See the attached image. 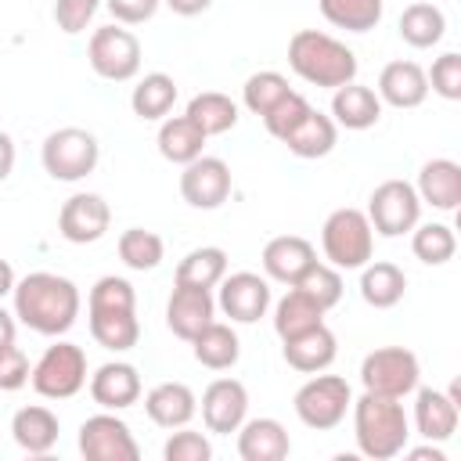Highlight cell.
Wrapping results in <instances>:
<instances>
[{
	"label": "cell",
	"mask_w": 461,
	"mask_h": 461,
	"mask_svg": "<svg viewBox=\"0 0 461 461\" xmlns=\"http://www.w3.org/2000/svg\"><path fill=\"white\" fill-rule=\"evenodd\" d=\"M14 317L36 335H65L79 317V288L50 270H32L14 281Z\"/></svg>",
	"instance_id": "obj_1"
},
{
	"label": "cell",
	"mask_w": 461,
	"mask_h": 461,
	"mask_svg": "<svg viewBox=\"0 0 461 461\" xmlns=\"http://www.w3.org/2000/svg\"><path fill=\"white\" fill-rule=\"evenodd\" d=\"M288 65L299 79L328 90H339L357 79V54L342 40L317 29H299L288 40Z\"/></svg>",
	"instance_id": "obj_2"
},
{
	"label": "cell",
	"mask_w": 461,
	"mask_h": 461,
	"mask_svg": "<svg viewBox=\"0 0 461 461\" xmlns=\"http://www.w3.org/2000/svg\"><path fill=\"white\" fill-rule=\"evenodd\" d=\"M349 407H353V436H357V447L364 457L389 461V457L403 454L411 421L396 396H378V393L364 389V396Z\"/></svg>",
	"instance_id": "obj_3"
},
{
	"label": "cell",
	"mask_w": 461,
	"mask_h": 461,
	"mask_svg": "<svg viewBox=\"0 0 461 461\" xmlns=\"http://www.w3.org/2000/svg\"><path fill=\"white\" fill-rule=\"evenodd\" d=\"M321 249L335 270H360L364 263H371L375 230H371L367 212L349 209V205L335 209L321 227Z\"/></svg>",
	"instance_id": "obj_4"
},
{
	"label": "cell",
	"mask_w": 461,
	"mask_h": 461,
	"mask_svg": "<svg viewBox=\"0 0 461 461\" xmlns=\"http://www.w3.org/2000/svg\"><path fill=\"white\" fill-rule=\"evenodd\" d=\"M43 169L54 176V180H83L94 173L97 158H101V148H97V137L90 130H79V126H61L54 133H47L43 140Z\"/></svg>",
	"instance_id": "obj_5"
},
{
	"label": "cell",
	"mask_w": 461,
	"mask_h": 461,
	"mask_svg": "<svg viewBox=\"0 0 461 461\" xmlns=\"http://www.w3.org/2000/svg\"><path fill=\"white\" fill-rule=\"evenodd\" d=\"M29 382L43 400H68L86 385V353L76 342H54L32 364Z\"/></svg>",
	"instance_id": "obj_6"
},
{
	"label": "cell",
	"mask_w": 461,
	"mask_h": 461,
	"mask_svg": "<svg viewBox=\"0 0 461 461\" xmlns=\"http://www.w3.org/2000/svg\"><path fill=\"white\" fill-rule=\"evenodd\" d=\"M418 357L403 346H382V349H371L360 364V382L367 393H378V396H396L403 400L407 393L418 389Z\"/></svg>",
	"instance_id": "obj_7"
},
{
	"label": "cell",
	"mask_w": 461,
	"mask_h": 461,
	"mask_svg": "<svg viewBox=\"0 0 461 461\" xmlns=\"http://www.w3.org/2000/svg\"><path fill=\"white\" fill-rule=\"evenodd\" d=\"M349 403H353L349 382L339 378V375H317V378L303 382L299 393H295V414H299V421L306 429H317V432L335 429L346 418Z\"/></svg>",
	"instance_id": "obj_8"
},
{
	"label": "cell",
	"mask_w": 461,
	"mask_h": 461,
	"mask_svg": "<svg viewBox=\"0 0 461 461\" xmlns=\"http://www.w3.org/2000/svg\"><path fill=\"white\" fill-rule=\"evenodd\" d=\"M418 216H421V198H418L414 184L385 180L371 191L367 220H371V230H378L382 238H400V234L414 230Z\"/></svg>",
	"instance_id": "obj_9"
},
{
	"label": "cell",
	"mask_w": 461,
	"mask_h": 461,
	"mask_svg": "<svg viewBox=\"0 0 461 461\" xmlns=\"http://www.w3.org/2000/svg\"><path fill=\"white\" fill-rule=\"evenodd\" d=\"M86 58H90V68H94L101 79L126 83V79H133V76L140 72V40H137L130 29L101 25V29L90 36Z\"/></svg>",
	"instance_id": "obj_10"
},
{
	"label": "cell",
	"mask_w": 461,
	"mask_h": 461,
	"mask_svg": "<svg viewBox=\"0 0 461 461\" xmlns=\"http://www.w3.org/2000/svg\"><path fill=\"white\" fill-rule=\"evenodd\" d=\"M79 454L86 461H137L140 447L122 418L94 414L79 425Z\"/></svg>",
	"instance_id": "obj_11"
},
{
	"label": "cell",
	"mask_w": 461,
	"mask_h": 461,
	"mask_svg": "<svg viewBox=\"0 0 461 461\" xmlns=\"http://www.w3.org/2000/svg\"><path fill=\"white\" fill-rule=\"evenodd\" d=\"M180 194L191 209H220L230 194V166L216 155H198L180 173Z\"/></svg>",
	"instance_id": "obj_12"
},
{
	"label": "cell",
	"mask_w": 461,
	"mask_h": 461,
	"mask_svg": "<svg viewBox=\"0 0 461 461\" xmlns=\"http://www.w3.org/2000/svg\"><path fill=\"white\" fill-rule=\"evenodd\" d=\"M216 306L238 324H256L270 310V285H267V277H259L252 270H238L230 277L223 274Z\"/></svg>",
	"instance_id": "obj_13"
},
{
	"label": "cell",
	"mask_w": 461,
	"mask_h": 461,
	"mask_svg": "<svg viewBox=\"0 0 461 461\" xmlns=\"http://www.w3.org/2000/svg\"><path fill=\"white\" fill-rule=\"evenodd\" d=\"M108 223H112L108 202H104L101 194H90V191L72 194V198L61 205V212H58V230H61V238L72 241V245H90V241L104 238Z\"/></svg>",
	"instance_id": "obj_14"
},
{
	"label": "cell",
	"mask_w": 461,
	"mask_h": 461,
	"mask_svg": "<svg viewBox=\"0 0 461 461\" xmlns=\"http://www.w3.org/2000/svg\"><path fill=\"white\" fill-rule=\"evenodd\" d=\"M249 414V389L238 378H216L202 393V421L209 432H238V425Z\"/></svg>",
	"instance_id": "obj_15"
},
{
	"label": "cell",
	"mask_w": 461,
	"mask_h": 461,
	"mask_svg": "<svg viewBox=\"0 0 461 461\" xmlns=\"http://www.w3.org/2000/svg\"><path fill=\"white\" fill-rule=\"evenodd\" d=\"M216 313V299L209 288H191V285H173V295L166 303V324L176 339L191 342Z\"/></svg>",
	"instance_id": "obj_16"
},
{
	"label": "cell",
	"mask_w": 461,
	"mask_h": 461,
	"mask_svg": "<svg viewBox=\"0 0 461 461\" xmlns=\"http://www.w3.org/2000/svg\"><path fill=\"white\" fill-rule=\"evenodd\" d=\"M414 429L429 443L450 439L457 432V385H450L447 393L429 389V385L418 389V400H414Z\"/></svg>",
	"instance_id": "obj_17"
},
{
	"label": "cell",
	"mask_w": 461,
	"mask_h": 461,
	"mask_svg": "<svg viewBox=\"0 0 461 461\" xmlns=\"http://www.w3.org/2000/svg\"><path fill=\"white\" fill-rule=\"evenodd\" d=\"M90 396L104 411H126V407H133L140 400V375H137V367L126 364V360L101 364L90 375Z\"/></svg>",
	"instance_id": "obj_18"
},
{
	"label": "cell",
	"mask_w": 461,
	"mask_h": 461,
	"mask_svg": "<svg viewBox=\"0 0 461 461\" xmlns=\"http://www.w3.org/2000/svg\"><path fill=\"white\" fill-rule=\"evenodd\" d=\"M317 263V252L306 238L299 234H281V238H270L267 249H263V270L267 277L281 281V285H295L310 267Z\"/></svg>",
	"instance_id": "obj_19"
},
{
	"label": "cell",
	"mask_w": 461,
	"mask_h": 461,
	"mask_svg": "<svg viewBox=\"0 0 461 461\" xmlns=\"http://www.w3.org/2000/svg\"><path fill=\"white\" fill-rule=\"evenodd\" d=\"M281 342H285L288 367H295L303 375L324 371L335 360V353H339V342H335V335H331V328L324 321L306 328V331H299V335H292V339H281Z\"/></svg>",
	"instance_id": "obj_20"
},
{
	"label": "cell",
	"mask_w": 461,
	"mask_h": 461,
	"mask_svg": "<svg viewBox=\"0 0 461 461\" xmlns=\"http://www.w3.org/2000/svg\"><path fill=\"white\" fill-rule=\"evenodd\" d=\"M292 450L288 432L277 418H252L238 425V454L241 461H285Z\"/></svg>",
	"instance_id": "obj_21"
},
{
	"label": "cell",
	"mask_w": 461,
	"mask_h": 461,
	"mask_svg": "<svg viewBox=\"0 0 461 461\" xmlns=\"http://www.w3.org/2000/svg\"><path fill=\"white\" fill-rule=\"evenodd\" d=\"M429 97L425 68L414 61H389L378 76V101L393 108H418Z\"/></svg>",
	"instance_id": "obj_22"
},
{
	"label": "cell",
	"mask_w": 461,
	"mask_h": 461,
	"mask_svg": "<svg viewBox=\"0 0 461 461\" xmlns=\"http://www.w3.org/2000/svg\"><path fill=\"white\" fill-rule=\"evenodd\" d=\"M418 198L439 212H454L461 202V166L454 158H432L418 173Z\"/></svg>",
	"instance_id": "obj_23"
},
{
	"label": "cell",
	"mask_w": 461,
	"mask_h": 461,
	"mask_svg": "<svg viewBox=\"0 0 461 461\" xmlns=\"http://www.w3.org/2000/svg\"><path fill=\"white\" fill-rule=\"evenodd\" d=\"M144 411L158 429H184L194 418L198 400L184 382H162L144 396Z\"/></svg>",
	"instance_id": "obj_24"
},
{
	"label": "cell",
	"mask_w": 461,
	"mask_h": 461,
	"mask_svg": "<svg viewBox=\"0 0 461 461\" xmlns=\"http://www.w3.org/2000/svg\"><path fill=\"white\" fill-rule=\"evenodd\" d=\"M335 140H339L335 119L324 115V112H317V108H310V112L285 133L281 144H288V151L299 155V158H324V155L335 148Z\"/></svg>",
	"instance_id": "obj_25"
},
{
	"label": "cell",
	"mask_w": 461,
	"mask_h": 461,
	"mask_svg": "<svg viewBox=\"0 0 461 461\" xmlns=\"http://www.w3.org/2000/svg\"><path fill=\"white\" fill-rule=\"evenodd\" d=\"M331 119L335 126H346V130H371L382 119V101L371 86L346 83L331 97Z\"/></svg>",
	"instance_id": "obj_26"
},
{
	"label": "cell",
	"mask_w": 461,
	"mask_h": 461,
	"mask_svg": "<svg viewBox=\"0 0 461 461\" xmlns=\"http://www.w3.org/2000/svg\"><path fill=\"white\" fill-rule=\"evenodd\" d=\"M11 436L25 454H47L58 443V414L50 407H22L11 418Z\"/></svg>",
	"instance_id": "obj_27"
},
{
	"label": "cell",
	"mask_w": 461,
	"mask_h": 461,
	"mask_svg": "<svg viewBox=\"0 0 461 461\" xmlns=\"http://www.w3.org/2000/svg\"><path fill=\"white\" fill-rule=\"evenodd\" d=\"M191 346H194V360H198L202 367H209V371H227V367H234L238 357H241V342H238L234 328H230V324H220V321H209V324L191 339Z\"/></svg>",
	"instance_id": "obj_28"
},
{
	"label": "cell",
	"mask_w": 461,
	"mask_h": 461,
	"mask_svg": "<svg viewBox=\"0 0 461 461\" xmlns=\"http://www.w3.org/2000/svg\"><path fill=\"white\" fill-rule=\"evenodd\" d=\"M90 335L112 353H126L140 339L137 310H90Z\"/></svg>",
	"instance_id": "obj_29"
},
{
	"label": "cell",
	"mask_w": 461,
	"mask_h": 461,
	"mask_svg": "<svg viewBox=\"0 0 461 461\" xmlns=\"http://www.w3.org/2000/svg\"><path fill=\"white\" fill-rule=\"evenodd\" d=\"M364 274H360V295H364V303L367 306H375V310H389V306H396L400 299H403V292H407V277H403V270L396 267V263H364L360 267Z\"/></svg>",
	"instance_id": "obj_30"
},
{
	"label": "cell",
	"mask_w": 461,
	"mask_h": 461,
	"mask_svg": "<svg viewBox=\"0 0 461 461\" xmlns=\"http://www.w3.org/2000/svg\"><path fill=\"white\" fill-rule=\"evenodd\" d=\"M205 140H209V137H205L187 115L162 119V126H158V151H162V158L173 162V166H187L191 158H198L202 148H205Z\"/></svg>",
	"instance_id": "obj_31"
},
{
	"label": "cell",
	"mask_w": 461,
	"mask_h": 461,
	"mask_svg": "<svg viewBox=\"0 0 461 461\" xmlns=\"http://www.w3.org/2000/svg\"><path fill=\"white\" fill-rule=\"evenodd\" d=\"M443 32H447V14L436 4L421 0V4L403 7V14H400V40L407 47H418V50L436 47L443 40Z\"/></svg>",
	"instance_id": "obj_32"
},
{
	"label": "cell",
	"mask_w": 461,
	"mask_h": 461,
	"mask_svg": "<svg viewBox=\"0 0 461 461\" xmlns=\"http://www.w3.org/2000/svg\"><path fill=\"white\" fill-rule=\"evenodd\" d=\"M205 137H216V133H227V130H234V122H238V104L227 97V94H220V90H205V94H194L191 101H187V112H184Z\"/></svg>",
	"instance_id": "obj_33"
},
{
	"label": "cell",
	"mask_w": 461,
	"mask_h": 461,
	"mask_svg": "<svg viewBox=\"0 0 461 461\" xmlns=\"http://www.w3.org/2000/svg\"><path fill=\"white\" fill-rule=\"evenodd\" d=\"M173 101H176V83H173V76H166V72H148V76L133 86V94H130L133 115L144 119V122L166 119L169 108H173Z\"/></svg>",
	"instance_id": "obj_34"
},
{
	"label": "cell",
	"mask_w": 461,
	"mask_h": 461,
	"mask_svg": "<svg viewBox=\"0 0 461 461\" xmlns=\"http://www.w3.org/2000/svg\"><path fill=\"white\" fill-rule=\"evenodd\" d=\"M227 274V252L216 249V245H202V249H191L180 267H176V285H191V288H216Z\"/></svg>",
	"instance_id": "obj_35"
},
{
	"label": "cell",
	"mask_w": 461,
	"mask_h": 461,
	"mask_svg": "<svg viewBox=\"0 0 461 461\" xmlns=\"http://www.w3.org/2000/svg\"><path fill=\"white\" fill-rule=\"evenodd\" d=\"M321 321H324V310L299 288H288V295L274 306V331L281 339H292V335H299V331H306Z\"/></svg>",
	"instance_id": "obj_36"
},
{
	"label": "cell",
	"mask_w": 461,
	"mask_h": 461,
	"mask_svg": "<svg viewBox=\"0 0 461 461\" xmlns=\"http://www.w3.org/2000/svg\"><path fill=\"white\" fill-rule=\"evenodd\" d=\"M321 14L346 32H371L382 22V0H317Z\"/></svg>",
	"instance_id": "obj_37"
},
{
	"label": "cell",
	"mask_w": 461,
	"mask_h": 461,
	"mask_svg": "<svg viewBox=\"0 0 461 461\" xmlns=\"http://www.w3.org/2000/svg\"><path fill=\"white\" fill-rule=\"evenodd\" d=\"M166 256V245L155 230H144V227H130L119 234V259L130 267V270H155Z\"/></svg>",
	"instance_id": "obj_38"
},
{
	"label": "cell",
	"mask_w": 461,
	"mask_h": 461,
	"mask_svg": "<svg viewBox=\"0 0 461 461\" xmlns=\"http://www.w3.org/2000/svg\"><path fill=\"white\" fill-rule=\"evenodd\" d=\"M411 252H414L421 263H429V267H443V263L454 259L457 238H454V230H450L447 223H421V227L414 230V238H411Z\"/></svg>",
	"instance_id": "obj_39"
},
{
	"label": "cell",
	"mask_w": 461,
	"mask_h": 461,
	"mask_svg": "<svg viewBox=\"0 0 461 461\" xmlns=\"http://www.w3.org/2000/svg\"><path fill=\"white\" fill-rule=\"evenodd\" d=\"M288 90H292V86H288V79H285L281 72H256V76L245 79L241 101H245V108H249L252 115H267Z\"/></svg>",
	"instance_id": "obj_40"
},
{
	"label": "cell",
	"mask_w": 461,
	"mask_h": 461,
	"mask_svg": "<svg viewBox=\"0 0 461 461\" xmlns=\"http://www.w3.org/2000/svg\"><path fill=\"white\" fill-rule=\"evenodd\" d=\"M292 288L306 292L321 310H331V306L342 299V277H339V270L328 267V263H313Z\"/></svg>",
	"instance_id": "obj_41"
},
{
	"label": "cell",
	"mask_w": 461,
	"mask_h": 461,
	"mask_svg": "<svg viewBox=\"0 0 461 461\" xmlns=\"http://www.w3.org/2000/svg\"><path fill=\"white\" fill-rule=\"evenodd\" d=\"M86 310H137V295H133V285L126 277H97V285L90 288V303Z\"/></svg>",
	"instance_id": "obj_42"
},
{
	"label": "cell",
	"mask_w": 461,
	"mask_h": 461,
	"mask_svg": "<svg viewBox=\"0 0 461 461\" xmlns=\"http://www.w3.org/2000/svg\"><path fill=\"white\" fill-rule=\"evenodd\" d=\"M425 79H429V86H432L439 97L461 101V54H457V50L439 54V58L432 61V68L425 72Z\"/></svg>",
	"instance_id": "obj_43"
},
{
	"label": "cell",
	"mask_w": 461,
	"mask_h": 461,
	"mask_svg": "<svg viewBox=\"0 0 461 461\" xmlns=\"http://www.w3.org/2000/svg\"><path fill=\"white\" fill-rule=\"evenodd\" d=\"M310 112V101L303 97V94H295V90H288L267 115H263V122H267V133L270 137H277V140H285V133L303 119Z\"/></svg>",
	"instance_id": "obj_44"
},
{
	"label": "cell",
	"mask_w": 461,
	"mask_h": 461,
	"mask_svg": "<svg viewBox=\"0 0 461 461\" xmlns=\"http://www.w3.org/2000/svg\"><path fill=\"white\" fill-rule=\"evenodd\" d=\"M162 457H166V461H209V457H212V447H209V439H205L202 432L184 429V432H173V436L166 439Z\"/></svg>",
	"instance_id": "obj_45"
},
{
	"label": "cell",
	"mask_w": 461,
	"mask_h": 461,
	"mask_svg": "<svg viewBox=\"0 0 461 461\" xmlns=\"http://www.w3.org/2000/svg\"><path fill=\"white\" fill-rule=\"evenodd\" d=\"M97 7H101V0H54V22L61 32L76 36L86 29V22L94 18Z\"/></svg>",
	"instance_id": "obj_46"
},
{
	"label": "cell",
	"mask_w": 461,
	"mask_h": 461,
	"mask_svg": "<svg viewBox=\"0 0 461 461\" xmlns=\"http://www.w3.org/2000/svg\"><path fill=\"white\" fill-rule=\"evenodd\" d=\"M29 375H32L29 357H25L14 342L4 346V349H0V393H14V389H22V385L29 382Z\"/></svg>",
	"instance_id": "obj_47"
},
{
	"label": "cell",
	"mask_w": 461,
	"mask_h": 461,
	"mask_svg": "<svg viewBox=\"0 0 461 461\" xmlns=\"http://www.w3.org/2000/svg\"><path fill=\"white\" fill-rule=\"evenodd\" d=\"M158 4H162V0H104V7L112 11V18L122 22V25H140V22H148V18L158 11Z\"/></svg>",
	"instance_id": "obj_48"
},
{
	"label": "cell",
	"mask_w": 461,
	"mask_h": 461,
	"mask_svg": "<svg viewBox=\"0 0 461 461\" xmlns=\"http://www.w3.org/2000/svg\"><path fill=\"white\" fill-rule=\"evenodd\" d=\"M209 4H212V0H166V7H169L173 14H184V18H194V14L209 11Z\"/></svg>",
	"instance_id": "obj_49"
},
{
	"label": "cell",
	"mask_w": 461,
	"mask_h": 461,
	"mask_svg": "<svg viewBox=\"0 0 461 461\" xmlns=\"http://www.w3.org/2000/svg\"><path fill=\"white\" fill-rule=\"evenodd\" d=\"M11 169H14V140L11 133H0V184L11 176Z\"/></svg>",
	"instance_id": "obj_50"
},
{
	"label": "cell",
	"mask_w": 461,
	"mask_h": 461,
	"mask_svg": "<svg viewBox=\"0 0 461 461\" xmlns=\"http://www.w3.org/2000/svg\"><path fill=\"white\" fill-rule=\"evenodd\" d=\"M407 457H411V461H447V454H443L439 447H432V443H429V447H414V450H407Z\"/></svg>",
	"instance_id": "obj_51"
},
{
	"label": "cell",
	"mask_w": 461,
	"mask_h": 461,
	"mask_svg": "<svg viewBox=\"0 0 461 461\" xmlns=\"http://www.w3.org/2000/svg\"><path fill=\"white\" fill-rule=\"evenodd\" d=\"M11 342H14V313H7V310L0 306V349L11 346Z\"/></svg>",
	"instance_id": "obj_52"
},
{
	"label": "cell",
	"mask_w": 461,
	"mask_h": 461,
	"mask_svg": "<svg viewBox=\"0 0 461 461\" xmlns=\"http://www.w3.org/2000/svg\"><path fill=\"white\" fill-rule=\"evenodd\" d=\"M7 292H14V270H11L7 259H0V299H4Z\"/></svg>",
	"instance_id": "obj_53"
}]
</instances>
